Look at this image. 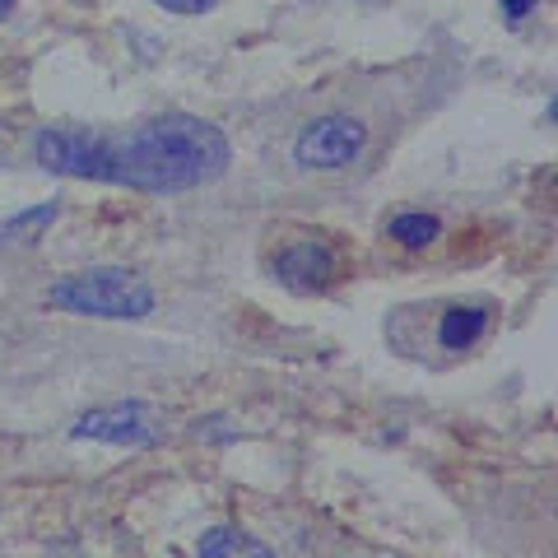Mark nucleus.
Instances as JSON below:
<instances>
[{"label":"nucleus","mask_w":558,"mask_h":558,"mask_svg":"<svg viewBox=\"0 0 558 558\" xmlns=\"http://www.w3.org/2000/svg\"><path fill=\"white\" fill-rule=\"evenodd\" d=\"M33 159L57 178L80 182H117V140L94 135L84 126H43L33 135Z\"/></svg>","instance_id":"obj_3"},{"label":"nucleus","mask_w":558,"mask_h":558,"mask_svg":"<svg viewBox=\"0 0 558 558\" xmlns=\"http://www.w3.org/2000/svg\"><path fill=\"white\" fill-rule=\"evenodd\" d=\"M229 135L215 121L168 112L117 140V182L135 191H191L229 172Z\"/></svg>","instance_id":"obj_1"},{"label":"nucleus","mask_w":558,"mask_h":558,"mask_svg":"<svg viewBox=\"0 0 558 558\" xmlns=\"http://www.w3.org/2000/svg\"><path fill=\"white\" fill-rule=\"evenodd\" d=\"M57 209L61 205H38V209H28V215H14L5 229H0V242H24V238H38L51 219H57Z\"/></svg>","instance_id":"obj_10"},{"label":"nucleus","mask_w":558,"mask_h":558,"mask_svg":"<svg viewBox=\"0 0 558 558\" xmlns=\"http://www.w3.org/2000/svg\"><path fill=\"white\" fill-rule=\"evenodd\" d=\"M70 438H94V442H112V447H149L154 442V424H149V405L145 400H121V405L94 410L75 418Z\"/></svg>","instance_id":"obj_6"},{"label":"nucleus","mask_w":558,"mask_h":558,"mask_svg":"<svg viewBox=\"0 0 558 558\" xmlns=\"http://www.w3.org/2000/svg\"><path fill=\"white\" fill-rule=\"evenodd\" d=\"M363 145H368V126L349 112H330V117L307 121L299 131V140H293V163L330 172V168L354 163L363 154Z\"/></svg>","instance_id":"obj_4"},{"label":"nucleus","mask_w":558,"mask_h":558,"mask_svg":"<svg viewBox=\"0 0 558 558\" xmlns=\"http://www.w3.org/2000/svg\"><path fill=\"white\" fill-rule=\"evenodd\" d=\"M154 5L168 14H205V10H215L219 0H154Z\"/></svg>","instance_id":"obj_11"},{"label":"nucleus","mask_w":558,"mask_h":558,"mask_svg":"<svg viewBox=\"0 0 558 558\" xmlns=\"http://www.w3.org/2000/svg\"><path fill=\"white\" fill-rule=\"evenodd\" d=\"M47 303L75 317H102V322H140L154 312V289L145 275H135L126 266H94L57 279L47 289Z\"/></svg>","instance_id":"obj_2"},{"label":"nucleus","mask_w":558,"mask_h":558,"mask_svg":"<svg viewBox=\"0 0 558 558\" xmlns=\"http://www.w3.org/2000/svg\"><path fill=\"white\" fill-rule=\"evenodd\" d=\"M201 558H275V549L242 526H215L201 535Z\"/></svg>","instance_id":"obj_8"},{"label":"nucleus","mask_w":558,"mask_h":558,"mask_svg":"<svg viewBox=\"0 0 558 558\" xmlns=\"http://www.w3.org/2000/svg\"><path fill=\"white\" fill-rule=\"evenodd\" d=\"M43 558H89L84 549H75V545H57V549H47Z\"/></svg>","instance_id":"obj_12"},{"label":"nucleus","mask_w":558,"mask_h":558,"mask_svg":"<svg viewBox=\"0 0 558 558\" xmlns=\"http://www.w3.org/2000/svg\"><path fill=\"white\" fill-rule=\"evenodd\" d=\"M270 275L289 293H326L330 284H336V275H340V260L322 238H293V242H284V247L275 252Z\"/></svg>","instance_id":"obj_5"},{"label":"nucleus","mask_w":558,"mask_h":558,"mask_svg":"<svg viewBox=\"0 0 558 558\" xmlns=\"http://www.w3.org/2000/svg\"><path fill=\"white\" fill-rule=\"evenodd\" d=\"M488 326H494V307L488 303H447L438 307V322H433V340H438L447 354H465L475 349Z\"/></svg>","instance_id":"obj_7"},{"label":"nucleus","mask_w":558,"mask_h":558,"mask_svg":"<svg viewBox=\"0 0 558 558\" xmlns=\"http://www.w3.org/2000/svg\"><path fill=\"white\" fill-rule=\"evenodd\" d=\"M10 5H14V0H0V20H5V14H10Z\"/></svg>","instance_id":"obj_14"},{"label":"nucleus","mask_w":558,"mask_h":558,"mask_svg":"<svg viewBox=\"0 0 558 558\" xmlns=\"http://www.w3.org/2000/svg\"><path fill=\"white\" fill-rule=\"evenodd\" d=\"M387 233H391V242H400V247L418 252V247H428V242L442 233V223L433 215H424V209H400V215L387 219Z\"/></svg>","instance_id":"obj_9"},{"label":"nucleus","mask_w":558,"mask_h":558,"mask_svg":"<svg viewBox=\"0 0 558 558\" xmlns=\"http://www.w3.org/2000/svg\"><path fill=\"white\" fill-rule=\"evenodd\" d=\"M508 10H512V14H526V10H531V0H508Z\"/></svg>","instance_id":"obj_13"}]
</instances>
